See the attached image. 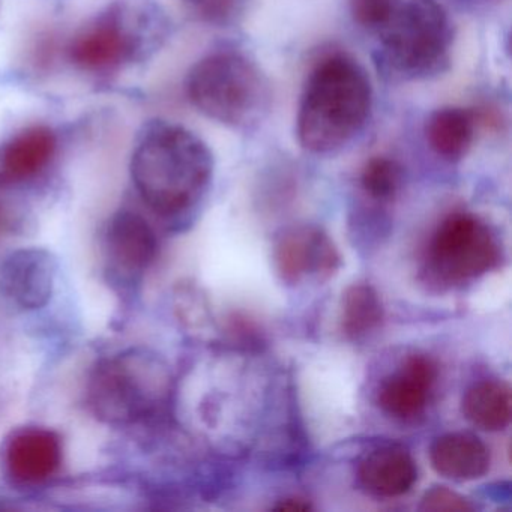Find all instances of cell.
<instances>
[{"instance_id": "1", "label": "cell", "mask_w": 512, "mask_h": 512, "mask_svg": "<svg viewBox=\"0 0 512 512\" xmlns=\"http://www.w3.org/2000/svg\"><path fill=\"white\" fill-rule=\"evenodd\" d=\"M145 205L164 218L196 208L211 187L214 155L193 131L155 119L143 125L130 164Z\"/></svg>"}, {"instance_id": "2", "label": "cell", "mask_w": 512, "mask_h": 512, "mask_svg": "<svg viewBox=\"0 0 512 512\" xmlns=\"http://www.w3.org/2000/svg\"><path fill=\"white\" fill-rule=\"evenodd\" d=\"M373 86L361 64L346 53L323 56L305 80L296 116L299 145L311 154H335L367 127Z\"/></svg>"}, {"instance_id": "3", "label": "cell", "mask_w": 512, "mask_h": 512, "mask_svg": "<svg viewBox=\"0 0 512 512\" xmlns=\"http://www.w3.org/2000/svg\"><path fill=\"white\" fill-rule=\"evenodd\" d=\"M367 34L377 71L391 82L434 79L451 64L454 25L439 0H389Z\"/></svg>"}, {"instance_id": "4", "label": "cell", "mask_w": 512, "mask_h": 512, "mask_svg": "<svg viewBox=\"0 0 512 512\" xmlns=\"http://www.w3.org/2000/svg\"><path fill=\"white\" fill-rule=\"evenodd\" d=\"M185 92L197 112L236 131L259 127L272 109L268 76L236 49H218L199 59L188 71Z\"/></svg>"}, {"instance_id": "5", "label": "cell", "mask_w": 512, "mask_h": 512, "mask_svg": "<svg viewBox=\"0 0 512 512\" xmlns=\"http://www.w3.org/2000/svg\"><path fill=\"white\" fill-rule=\"evenodd\" d=\"M169 29L166 13L154 0H118L74 37L68 53L80 70L110 73L154 55Z\"/></svg>"}, {"instance_id": "6", "label": "cell", "mask_w": 512, "mask_h": 512, "mask_svg": "<svg viewBox=\"0 0 512 512\" xmlns=\"http://www.w3.org/2000/svg\"><path fill=\"white\" fill-rule=\"evenodd\" d=\"M170 376L151 350L131 347L101 359L86 388L89 409L100 421L131 427L157 416L169 401Z\"/></svg>"}, {"instance_id": "7", "label": "cell", "mask_w": 512, "mask_h": 512, "mask_svg": "<svg viewBox=\"0 0 512 512\" xmlns=\"http://www.w3.org/2000/svg\"><path fill=\"white\" fill-rule=\"evenodd\" d=\"M499 248L490 229L470 214L446 218L430 244L431 268L448 281H463L490 271Z\"/></svg>"}, {"instance_id": "8", "label": "cell", "mask_w": 512, "mask_h": 512, "mask_svg": "<svg viewBox=\"0 0 512 512\" xmlns=\"http://www.w3.org/2000/svg\"><path fill=\"white\" fill-rule=\"evenodd\" d=\"M158 239L139 212H116L103 235L104 272L110 284L122 290L140 286L157 259Z\"/></svg>"}, {"instance_id": "9", "label": "cell", "mask_w": 512, "mask_h": 512, "mask_svg": "<svg viewBox=\"0 0 512 512\" xmlns=\"http://www.w3.org/2000/svg\"><path fill=\"white\" fill-rule=\"evenodd\" d=\"M58 263L43 248H23L0 263V301L14 313L44 307L55 290Z\"/></svg>"}, {"instance_id": "10", "label": "cell", "mask_w": 512, "mask_h": 512, "mask_svg": "<svg viewBox=\"0 0 512 512\" xmlns=\"http://www.w3.org/2000/svg\"><path fill=\"white\" fill-rule=\"evenodd\" d=\"M274 262L281 280L299 284L308 278L328 280L340 266V254L319 227L295 226L275 242Z\"/></svg>"}, {"instance_id": "11", "label": "cell", "mask_w": 512, "mask_h": 512, "mask_svg": "<svg viewBox=\"0 0 512 512\" xmlns=\"http://www.w3.org/2000/svg\"><path fill=\"white\" fill-rule=\"evenodd\" d=\"M2 464L14 484L23 487L44 484L61 469V437L41 427L14 431L2 449Z\"/></svg>"}, {"instance_id": "12", "label": "cell", "mask_w": 512, "mask_h": 512, "mask_svg": "<svg viewBox=\"0 0 512 512\" xmlns=\"http://www.w3.org/2000/svg\"><path fill=\"white\" fill-rule=\"evenodd\" d=\"M436 379L437 367L433 359L424 355L410 356L397 374L380 385L377 403L394 418H416L427 407Z\"/></svg>"}, {"instance_id": "13", "label": "cell", "mask_w": 512, "mask_h": 512, "mask_svg": "<svg viewBox=\"0 0 512 512\" xmlns=\"http://www.w3.org/2000/svg\"><path fill=\"white\" fill-rule=\"evenodd\" d=\"M58 137L47 125H32L14 134L0 149V179L22 184L40 176L55 158Z\"/></svg>"}, {"instance_id": "14", "label": "cell", "mask_w": 512, "mask_h": 512, "mask_svg": "<svg viewBox=\"0 0 512 512\" xmlns=\"http://www.w3.org/2000/svg\"><path fill=\"white\" fill-rule=\"evenodd\" d=\"M358 478L376 496L397 497L410 491L418 473L409 452L397 446H385L359 461Z\"/></svg>"}, {"instance_id": "15", "label": "cell", "mask_w": 512, "mask_h": 512, "mask_svg": "<svg viewBox=\"0 0 512 512\" xmlns=\"http://www.w3.org/2000/svg\"><path fill=\"white\" fill-rule=\"evenodd\" d=\"M434 470L454 481H473L490 469L487 446L467 433H451L439 437L430 449Z\"/></svg>"}, {"instance_id": "16", "label": "cell", "mask_w": 512, "mask_h": 512, "mask_svg": "<svg viewBox=\"0 0 512 512\" xmlns=\"http://www.w3.org/2000/svg\"><path fill=\"white\" fill-rule=\"evenodd\" d=\"M478 116L461 107L434 110L425 122V139L440 158L458 161L466 157L476 136Z\"/></svg>"}, {"instance_id": "17", "label": "cell", "mask_w": 512, "mask_h": 512, "mask_svg": "<svg viewBox=\"0 0 512 512\" xmlns=\"http://www.w3.org/2000/svg\"><path fill=\"white\" fill-rule=\"evenodd\" d=\"M511 389L506 383L485 380L467 389L463 415L481 430L499 431L511 421Z\"/></svg>"}, {"instance_id": "18", "label": "cell", "mask_w": 512, "mask_h": 512, "mask_svg": "<svg viewBox=\"0 0 512 512\" xmlns=\"http://www.w3.org/2000/svg\"><path fill=\"white\" fill-rule=\"evenodd\" d=\"M383 320V305L376 290L367 284L350 286L343 295L341 326L352 340L367 337Z\"/></svg>"}, {"instance_id": "19", "label": "cell", "mask_w": 512, "mask_h": 512, "mask_svg": "<svg viewBox=\"0 0 512 512\" xmlns=\"http://www.w3.org/2000/svg\"><path fill=\"white\" fill-rule=\"evenodd\" d=\"M404 172L401 164L391 157L370 158L359 176L364 193L376 202H391L403 187Z\"/></svg>"}, {"instance_id": "20", "label": "cell", "mask_w": 512, "mask_h": 512, "mask_svg": "<svg viewBox=\"0 0 512 512\" xmlns=\"http://www.w3.org/2000/svg\"><path fill=\"white\" fill-rule=\"evenodd\" d=\"M202 22L217 28L236 25L247 13L251 0H182Z\"/></svg>"}, {"instance_id": "21", "label": "cell", "mask_w": 512, "mask_h": 512, "mask_svg": "<svg viewBox=\"0 0 512 512\" xmlns=\"http://www.w3.org/2000/svg\"><path fill=\"white\" fill-rule=\"evenodd\" d=\"M421 511L425 512H469L473 506L461 494L446 487H434L422 497Z\"/></svg>"}, {"instance_id": "22", "label": "cell", "mask_w": 512, "mask_h": 512, "mask_svg": "<svg viewBox=\"0 0 512 512\" xmlns=\"http://www.w3.org/2000/svg\"><path fill=\"white\" fill-rule=\"evenodd\" d=\"M310 508V503L302 499H286L280 505L275 506V509H280V511H308Z\"/></svg>"}, {"instance_id": "23", "label": "cell", "mask_w": 512, "mask_h": 512, "mask_svg": "<svg viewBox=\"0 0 512 512\" xmlns=\"http://www.w3.org/2000/svg\"><path fill=\"white\" fill-rule=\"evenodd\" d=\"M7 226V212H5L4 203L0 202V232Z\"/></svg>"}, {"instance_id": "24", "label": "cell", "mask_w": 512, "mask_h": 512, "mask_svg": "<svg viewBox=\"0 0 512 512\" xmlns=\"http://www.w3.org/2000/svg\"><path fill=\"white\" fill-rule=\"evenodd\" d=\"M458 2L467 5H485L488 4V2H494V0H458Z\"/></svg>"}]
</instances>
